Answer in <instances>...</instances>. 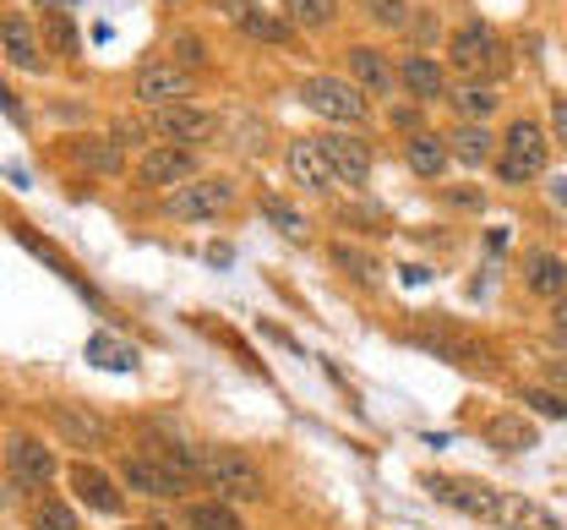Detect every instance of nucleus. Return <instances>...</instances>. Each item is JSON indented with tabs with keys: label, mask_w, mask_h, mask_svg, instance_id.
Here are the masks:
<instances>
[{
	"label": "nucleus",
	"mask_w": 567,
	"mask_h": 530,
	"mask_svg": "<svg viewBox=\"0 0 567 530\" xmlns=\"http://www.w3.org/2000/svg\"><path fill=\"white\" fill-rule=\"evenodd\" d=\"M0 455H6V470H11V487H17V492H39V487L55 481V455H50L39 438H28V432L11 438Z\"/></svg>",
	"instance_id": "nucleus-8"
},
{
	"label": "nucleus",
	"mask_w": 567,
	"mask_h": 530,
	"mask_svg": "<svg viewBox=\"0 0 567 530\" xmlns=\"http://www.w3.org/2000/svg\"><path fill=\"white\" fill-rule=\"evenodd\" d=\"M203 61H208V44H203L197 33H175V67L192 72V67H203Z\"/></svg>",
	"instance_id": "nucleus-31"
},
{
	"label": "nucleus",
	"mask_w": 567,
	"mask_h": 530,
	"mask_svg": "<svg viewBox=\"0 0 567 530\" xmlns=\"http://www.w3.org/2000/svg\"><path fill=\"white\" fill-rule=\"evenodd\" d=\"M563 339H567V323H563Z\"/></svg>",
	"instance_id": "nucleus-36"
},
{
	"label": "nucleus",
	"mask_w": 567,
	"mask_h": 530,
	"mask_svg": "<svg viewBox=\"0 0 567 530\" xmlns=\"http://www.w3.org/2000/svg\"><path fill=\"white\" fill-rule=\"evenodd\" d=\"M300 99H306V110H317L322 121H344V126H354V121H365V93L354 88V82H344V77H306L300 82Z\"/></svg>",
	"instance_id": "nucleus-7"
},
{
	"label": "nucleus",
	"mask_w": 567,
	"mask_h": 530,
	"mask_svg": "<svg viewBox=\"0 0 567 530\" xmlns=\"http://www.w3.org/2000/svg\"><path fill=\"white\" fill-rule=\"evenodd\" d=\"M0 50H6V61H11V67H22V72H39V67H44L39 39H33V28H28V22H6V28H0Z\"/></svg>",
	"instance_id": "nucleus-17"
},
{
	"label": "nucleus",
	"mask_w": 567,
	"mask_h": 530,
	"mask_svg": "<svg viewBox=\"0 0 567 530\" xmlns=\"http://www.w3.org/2000/svg\"><path fill=\"white\" fill-rule=\"evenodd\" d=\"M447 99H453V110H458V115H492L496 110V93L486 88V82H464V88H458V93H447Z\"/></svg>",
	"instance_id": "nucleus-26"
},
{
	"label": "nucleus",
	"mask_w": 567,
	"mask_h": 530,
	"mask_svg": "<svg viewBox=\"0 0 567 530\" xmlns=\"http://www.w3.org/2000/svg\"><path fill=\"white\" fill-rule=\"evenodd\" d=\"M262 214H268V220H274L279 230H289V235L300 230V214H295L289 203H279V197H262Z\"/></svg>",
	"instance_id": "nucleus-32"
},
{
	"label": "nucleus",
	"mask_w": 567,
	"mask_h": 530,
	"mask_svg": "<svg viewBox=\"0 0 567 530\" xmlns=\"http://www.w3.org/2000/svg\"><path fill=\"white\" fill-rule=\"evenodd\" d=\"M229 17L240 22V33H251V39H262V44H284V39H289V22H284V17H268V11L251 6V0H229Z\"/></svg>",
	"instance_id": "nucleus-15"
},
{
	"label": "nucleus",
	"mask_w": 567,
	"mask_h": 530,
	"mask_svg": "<svg viewBox=\"0 0 567 530\" xmlns=\"http://www.w3.org/2000/svg\"><path fill=\"white\" fill-rule=\"evenodd\" d=\"M431 498L470 514V520H486V526H502V530H563L540 503L529 498H513L502 487H486V481H458V476H425Z\"/></svg>",
	"instance_id": "nucleus-1"
},
{
	"label": "nucleus",
	"mask_w": 567,
	"mask_h": 530,
	"mask_svg": "<svg viewBox=\"0 0 567 530\" xmlns=\"http://www.w3.org/2000/svg\"><path fill=\"white\" fill-rule=\"evenodd\" d=\"M284 164H289V175H295L306 192H328V186H339V175H333V164L322 159L317 137H300V143H289Z\"/></svg>",
	"instance_id": "nucleus-13"
},
{
	"label": "nucleus",
	"mask_w": 567,
	"mask_h": 530,
	"mask_svg": "<svg viewBox=\"0 0 567 530\" xmlns=\"http://www.w3.org/2000/svg\"><path fill=\"white\" fill-rule=\"evenodd\" d=\"M0 503H6V492H0Z\"/></svg>",
	"instance_id": "nucleus-37"
},
{
	"label": "nucleus",
	"mask_w": 567,
	"mask_h": 530,
	"mask_svg": "<svg viewBox=\"0 0 567 530\" xmlns=\"http://www.w3.org/2000/svg\"><path fill=\"white\" fill-rule=\"evenodd\" d=\"M529 405H540V410H551V416H567V405L557 394H529Z\"/></svg>",
	"instance_id": "nucleus-34"
},
{
	"label": "nucleus",
	"mask_w": 567,
	"mask_h": 530,
	"mask_svg": "<svg viewBox=\"0 0 567 530\" xmlns=\"http://www.w3.org/2000/svg\"><path fill=\"white\" fill-rule=\"evenodd\" d=\"M529 291L535 296H563L567 291V263L557 252H535L529 257Z\"/></svg>",
	"instance_id": "nucleus-18"
},
{
	"label": "nucleus",
	"mask_w": 567,
	"mask_h": 530,
	"mask_svg": "<svg viewBox=\"0 0 567 530\" xmlns=\"http://www.w3.org/2000/svg\"><path fill=\"white\" fill-rule=\"evenodd\" d=\"M87 356H93V367H137V356H132V345H115V339H93L87 345Z\"/></svg>",
	"instance_id": "nucleus-29"
},
{
	"label": "nucleus",
	"mask_w": 567,
	"mask_h": 530,
	"mask_svg": "<svg viewBox=\"0 0 567 530\" xmlns=\"http://www.w3.org/2000/svg\"><path fill=\"white\" fill-rule=\"evenodd\" d=\"M284 6V22L295 28H328L339 17V0H279Z\"/></svg>",
	"instance_id": "nucleus-24"
},
{
	"label": "nucleus",
	"mask_w": 567,
	"mask_h": 530,
	"mask_svg": "<svg viewBox=\"0 0 567 530\" xmlns=\"http://www.w3.org/2000/svg\"><path fill=\"white\" fill-rule=\"evenodd\" d=\"M153 132L169 137V149H192V143L213 137V115L203 104H164V110H153Z\"/></svg>",
	"instance_id": "nucleus-9"
},
{
	"label": "nucleus",
	"mask_w": 567,
	"mask_h": 530,
	"mask_svg": "<svg viewBox=\"0 0 567 530\" xmlns=\"http://www.w3.org/2000/svg\"><path fill=\"white\" fill-rule=\"evenodd\" d=\"M71 481H76V498H82L87 509H99V514H121V487H115L104 470L76 465V470H71Z\"/></svg>",
	"instance_id": "nucleus-14"
},
{
	"label": "nucleus",
	"mask_w": 567,
	"mask_h": 530,
	"mask_svg": "<svg viewBox=\"0 0 567 530\" xmlns=\"http://www.w3.org/2000/svg\"><path fill=\"white\" fill-rule=\"evenodd\" d=\"M132 93H137L142 104H153V110H164V104H186V93H192V72H181L175 61H147L132 82Z\"/></svg>",
	"instance_id": "nucleus-10"
},
{
	"label": "nucleus",
	"mask_w": 567,
	"mask_h": 530,
	"mask_svg": "<svg viewBox=\"0 0 567 530\" xmlns=\"http://www.w3.org/2000/svg\"><path fill=\"white\" fill-rule=\"evenodd\" d=\"M126 487L147 498H186L197 487V449L186 444H147V455H132L121 465Z\"/></svg>",
	"instance_id": "nucleus-2"
},
{
	"label": "nucleus",
	"mask_w": 567,
	"mask_h": 530,
	"mask_svg": "<svg viewBox=\"0 0 567 530\" xmlns=\"http://www.w3.org/2000/svg\"><path fill=\"white\" fill-rule=\"evenodd\" d=\"M399 82H404L415 99H436V93H442V67L425 61V55H410V61L399 67Z\"/></svg>",
	"instance_id": "nucleus-21"
},
{
	"label": "nucleus",
	"mask_w": 567,
	"mask_h": 530,
	"mask_svg": "<svg viewBox=\"0 0 567 530\" xmlns=\"http://www.w3.org/2000/svg\"><path fill=\"white\" fill-rule=\"evenodd\" d=\"M317 149H322V159L333 164V175H339L344 186H365V175H371V149H365L360 137L328 132V137H317Z\"/></svg>",
	"instance_id": "nucleus-12"
},
{
	"label": "nucleus",
	"mask_w": 567,
	"mask_h": 530,
	"mask_svg": "<svg viewBox=\"0 0 567 530\" xmlns=\"http://www.w3.org/2000/svg\"><path fill=\"white\" fill-rule=\"evenodd\" d=\"M76 164H87L93 175H115L121 170V143H110V137H82L76 149H71Z\"/></svg>",
	"instance_id": "nucleus-20"
},
{
	"label": "nucleus",
	"mask_w": 567,
	"mask_h": 530,
	"mask_svg": "<svg viewBox=\"0 0 567 530\" xmlns=\"http://www.w3.org/2000/svg\"><path fill=\"white\" fill-rule=\"evenodd\" d=\"M186 526L192 530H240V514L218 498H203V503H186Z\"/></svg>",
	"instance_id": "nucleus-22"
},
{
	"label": "nucleus",
	"mask_w": 567,
	"mask_h": 530,
	"mask_svg": "<svg viewBox=\"0 0 567 530\" xmlns=\"http://www.w3.org/2000/svg\"><path fill=\"white\" fill-rule=\"evenodd\" d=\"M453 153H458V164H486L492 159V132L486 126H458L453 132Z\"/></svg>",
	"instance_id": "nucleus-25"
},
{
	"label": "nucleus",
	"mask_w": 567,
	"mask_h": 530,
	"mask_svg": "<svg viewBox=\"0 0 567 530\" xmlns=\"http://www.w3.org/2000/svg\"><path fill=\"white\" fill-rule=\"evenodd\" d=\"M197 481L218 492V503H235V498L240 503H257L262 498V470L240 449H218V444L197 449Z\"/></svg>",
	"instance_id": "nucleus-3"
},
{
	"label": "nucleus",
	"mask_w": 567,
	"mask_h": 530,
	"mask_svg": "<svg viewBox=\"0 0 567 530\" xmlns=\"http://www.w3.org/2000/svg\"><path fill=\"white\" fill-rule=\"evenodd\" d=\"M447 61H453V72L470 77V82H486L507 67V55H502V44H496V33L486 22H464L453 39H447Z\"/></svg>",
	"instance_id": "nucleus-5"
},
{
	"label": "nucleus",
	"mask_w": 567,
	"mask_h": 530,
	"mask_svg": "<svg viewBox=\"0 0 567 530\" xmlns=\"http://www.w3.org/2000/svg\"><path fill=\"white\" fill-rule=\"evenodd\" d=\"M137 175H142V186H181V181H192V175H197V153L158 143V149L142 153Z\"/></svg>",
	"instance_id": "nucleus-11"
},
{
	"label": "nucleus",
	"mask_w": 567,
	"mask_h": 530,
	"mask_svg": "<svg viewBox=\"0 0 567 530\" xmlns=\"http://www.w3.org/2000/svg\"><path fill=\"white\" fill-rule=\"evenodd\" d=\"M551 137L567 149V99H551Z\"/></svg>",
	"instance_id": "nucleus-33"
},
{
	"label": "nucleus",
	"mask_w": 567,
	"mask_h": 530,
	"mask_svg": "<svg viewBox=\"0 0 567 530\" xmlns=\"http://www.w3.org/2000/svg\"><path fill=\"white\" fill-rule=\"evenodd\" d=\"M350 72H354V88H360V93H393V82H399L393 67H388L377 50H365V44L350 50Z\"/></svg>",
	"instance_id": "nucleus-16"
},
{
	"label": "nucleus",
	"mask_w": 567,
	"mask_h": 530,
	"mask_svg": "<svg viewBox=\"0 0 567 530\" xmlns=\"http://www.w3.org/2000/svg\"><path fill=\"white\" fill-rule=\"evenodd\" d=\"M551 317H557V328L567 323V291H563V302H557V312H551Z\"/></svg>",
	"instance_id": "nucleus-35"
},
{
	"label": "nucleus",
	"mask_w": 567,
	"mask_h": 530,
	"mask_svg": "<svg viewBox=\"0 0 567 530\" xmlns=\"http://www.w3.org/2000/svg\"><path fill=\"white\" fill-rule=\"evenodd\" d=\"M229 203H235V186H229L224 175H192V181H181V186L164 197V214H169V220H186V225H208Z\"/></svg>",
	"instance_id": "nucleus-4"
},
{
	"label": "nucleus",
	"mask_w": 567,
	"mask_h": 530,
	"mask_svg": "<svg viewBox=\"0 0 567 530\" xmlns=\"http://www.w3.org/2000/svg\"><path fill=\"white\" fill-rule=\"evenodd\" d=\"M546 170V132L535 121H513L507 137H502V159H496V175L507 186H524Z\"/></svg>",
	"instance_id": "nucleus-6"
},
{
	"label": "nucleus",
	"mask_w": 567,
	"mask_h": 530,
	"mask_svg": "<svg viewBox=\"0 0 567 530\" xmlns=\"http://www.w3.org/2000/svg\"><path fill=\"white\" fill-rule=\"evenodd\" d=\"M153 530H158V526H153Z\"/></svg>",
	"instance_id": "nucleus-38"
},
{
	"label": "nucleus",
	"mask_w": 567,
	"mask_h": 530,
	"mask_svg": "<svg viewBox=\"0 0 567 530\" xmlns=\"http://www.w3.org/2000/svg\"><path fill=\"white\" fill-rule=\"evenodd\" d=\"M50 416H55V427L66 432V438L76 444V449H99V444H104V427H99L93 416H82L76 405H55Z\"/></svg>",
	"instance_id": "nucleus-19"
},
{
	"label": "nucleus",
	"mask_w": 567,
	"mask_h": 530,
	"mask_svg": "<svg viewBox=\"0 0 567 530\" xmlns=\"http://www.w3.org/2000/svg\"><path fill=\"white\" fill-rule=\"evenodd\" d=\"M410 164H415V175H442V164H447V143L436 137V132H415L410 137Z\"/></svg>",
	"instance_id": "nucleus-23"
},
{
	"label": "nucleus",
	"mask_w": 567,
	"mask_h": 530,
	"mask_svg": "<svg viewBox=\"0 0 567 530\" xmlns=\"http://www.w3.org/2000/svg\"><path fill=\"white\" fill-rule=\"evenodd\" d=\"M492 438H496V449H513V455H524V449L535 444V427H524L518 416H496V421H492Z\"/></svg>",
	"instance_id": "nucleus-27"
},
{
	"label": "nucleus",
	"mask_w": 567,
	"mask_h": 530,
	"mask_svg": "<svg viewBox=\"0 0 567 530\" xmlns=\"http://www.w3.org/2000/svg\"><path fill=\"white\" fill-rule=\"evenodd\" d=\"M33 530H76V514L66 509V498H44L33 509Z\"/></svg>",
	"instance_id": "nucleus-28"
},
{
	"label": "nucleus",
	"mask_w": 567,
	"mask_h": 530,
	"mask_svg": "<svg viewBox=\"0 0 567 530\" xmlns=\"http://www.w3.org/2000/svg\"><path fill=\"white\" fill-rule=\"evenodd\" d=\"M365 17H377L382 28H410V0H365Z\"/></svg>",
	"instance_id": "nucleus-30"
}]
</instances>
